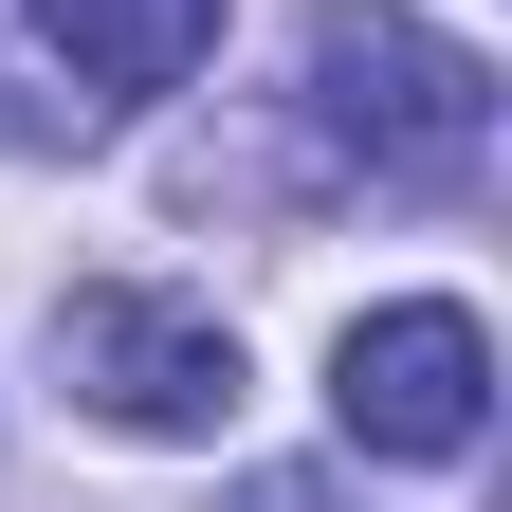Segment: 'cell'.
I'll return each mask as SVG.
<instances>
[{
    "mask_svg": "<svg viewBox=\"0 0 512 512\" xmlns=\"http://www.w3.org/2000/svg\"><path fill=\"white\" fill-rule=\"evenodd\" d=\"M55 366H74V403L110 439H220L238 421V330L202 293H128V275L55 293Z\"/></svg>",
    "mask_w": 512,
    "mask_h": 512,
    "instance_id": "3957f363",
    "label": "cell"
},
{
    "mask_svg": "<svg viewBox=\"0 0 512 512\" xmlns=\"http://www.w3.org/2000/svg\"><path fill=\"white\" fill-rule=\"evenodd\" d=\"M256 512H311V476H256Z\"/></svg>",
    "mask_w": 512,
    "mask_h": 512,
    "instance_id": "8992f818",
    "label": "cell"
},
{
    "mask_svg": "<svg viewBox=\"0 0 512 512\" xmlns=\"http://www.w3.org/2000/svg\"><path fill=\"white\" fill-rule=\"evenodd\" d=\"M330 421H348V458H476V421H494V330L458 293H384L330 330Z\"/></svg>",
    "mask_w": 512,
    "mask_h": 512,
    "instance_id": "7a4b0ae2",
    "label": "cell"
},
{
    "mask_svg": "<svg viewBox=\"0 0 512 512\" xmlns=\"http://www.w3.org/2000/svg\"><path fill=\"white\" fill-rule=\"evenodd\" d=\"M37 37L74 92H183L220 55V0H37Z\"/></svg>",
    "mask_w": 512,
    "mask_h": 512,
    "instance_id": "277c9868",
    "label": "cell"
},
{
    "mask_svg": "<svg viewBox=\"0 0 512 512\" xmlns=\"http://www.w3.org/2000/svg\"><path fill=\"white\" fill-rule=\"evenodd\" d=\"M311 110L330 147H366L384 183H458L494 147V55H458L403 0H311Z\"/></svg>",
    "mask_w": 512,
    "mask_h": 512,
    "instance_id": "6da1fadb",
    "label": "cell"
},
{
    "mask_svg": "<svg viewBox=\"0 0 512 512\" xmlns=\"http://www.w3.org/2000/svg\"><path fill=\"white\" fill-rule=\"evenodd\" d=\"M92 92H19V55H0V165H37V147H74Z\"/></svg>",
    "mask_w": 512,
    "mask_h": 512,
    "instance_id": "5b68a950",
    "label": "cell"
}]
</instances>
